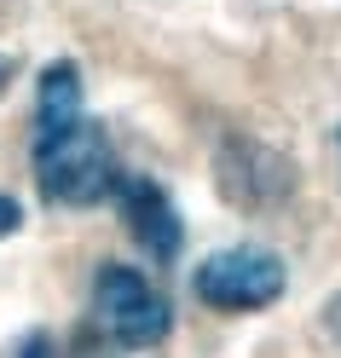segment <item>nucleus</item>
<instances>
[{"label":"nucleus","instance_id":"obj_1","mask_svg":"<svg viewBox=\"0 0 341 358\" xmlns=\"http://www.w3.org/2000/svg\"><path fill=\"white\" fill-rule=\"evenodd\" d=\"M35 185L47 196V208H99L116 196L122 168H116V145H110L104 122L81 116L58 133H35Z\"/></svg>","mask_w":341,"mask_h":358},{"label":"nucleus","instance_id":"obj_10","mask_svg":"<svg viewBox=\"0 0 341 358\" xmlns=\"http://www.w3.org/2000/svg\"><path fill=\"white\" fill-rule=\"evenodd\" d=\"M335 145H341V133H335Z\"/></svg>","mask_w":341,"mask_h":358},{"label":"nucleus","instance_id":"obj_11","mask_svg":"<svg viewBox=\"0 0 341 358\" xmlns=\"http://www.w3.org/2000/svg\"><path fill=\"white\" fill-rule=\"evenodd\" d=\"M0 76H6V70H0Z\"/></svg>","mask_w":341,"mask_h":358},{"label":"nucleus","instance_id":"obj_5","mask_svg":"<svg viewBox=\"0 0 341 358\" xmlns=\"http://www.w3.org/2000/svg\"><path fill=\"white\" fill-rule=\"evenodd\" d=\"M110 203L122 214V231L139 243L156 266L179 260V249H186V214H179V203L168 196V185H156L145 173H122V185H116Z\"/></svg>","mask_w":341,"mask_h":358},{"label":"nucleus","instance_id":"obj_8","mask_svg":"<svg viewBox=\"0 0 341 358\" xmlns=\"http://www.w3.org/2000/svg\"><path fill=\"white\" fill-rule=\"evenodd\" d=\"M18 226H24V203H18V196H6V191H0V237H12Z\"/></svg>","mask_w":341,"mask_h":358},{"label":"nucleus","instance_id":"obj_2","mask_svg":"<svg viewBox=\"0 0 341 358\" xmlns=\"http://www.w3.org/2000/svg\"><path fill=\"white\" fill-rule=\"evenodd\" d=\"M87 312H93L99 335H110L116 347H133V352L168 341V329H174V301L162 295V283L145 278L139 266H122V260H104L93 272Z\"/></svg>","mask_w":341,"mask_h":358},{"label":"nucleus","instance_id":"obj_3","mask_svg":"<svg viewBox=\"0 0 341 358\" xmlns=\"http://www.w3.org/2000/svg\"><path fill=\"white\" fill-rule=\"evenodd\" d=\"M289 289V266L278 249H266V243H232V249H214L202 255V266L191 272V295L209 306V312H266L278 306Z\"/></svg>","mask_w":341,"mask_h":358},{"label":"nucleus","instance_id":"obj_4","mask_svg":"<svg viewBox=\"0 0 341 358\" xmlns=\"http://www.w3.org/2000/svg\"><path fill=\"white\" fill-rule=\"evenodd\" d=\"M214 185L232 208L243 214H278L289 196H295V162L278 145H260V139H220L214 145Z\"/></svg>","mask_w":341,"mask_h":358},{"label":"nucleus","instance_id":"obj_7","mask_svg":"<svg viewBox=\"0 0 341 358\" xmlns=\"http://www.w3.org/2000/svg\"><path fill=\"white\" fill-rule=\"evenodd\" d=\"M12 358H64V352H58V341H53L47 329H29L24 341L12 347Z\"/></svg>","mask_w":341,"mask_h":358},{"label":"nucleus","instance_id":"obj_9","mask_svg":"<svg viewBox=\"0 0 341 358\" xmlns=\"http://www.w3.org/2000/svg\"><path fill=\"white\" fill-rule=\"evenodd\" d=\"M318 324H324V335L341 347V295H330V301H324V318H318Z\"/></svg>","mask_w":341,"mask_h":358},{"label":"nucleus","instance_id":"obj_6","mask_svg":"<svg viewBox=\"0 0 341 358\" xmlns=\"http://www.w3.org/2000/svg\"><path fill=\"white\" fill-rule=\"evenodd\" d=\"M87 116V81L76 58H53L35 81V133H58Z\"/></svg>","mask_w":341,"mask_h":358}]
</instances>
